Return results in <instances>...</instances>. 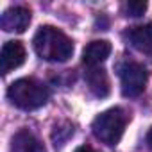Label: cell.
<instances>
[{
  "label": "cell",
  "instance_id": "6da1fadb",
  "mask_svg": "<svg viewBox=\"0 0 152 152\" xmlns=\"http://www.w3.org/2000/svg\"><path fill=\"white\" fill-rule=\"evenodd\" d=\"M34 50L36 54L48 63H64L73 54L72 39L59 29L52 25H43L38 29L34 36Z\"/></svg>",
  "mask_w": 152,
  "mask_h": 152
},
{
  "label": "cell",
  "instance_id": "7a4b0ae2",
  "mask_svg": "<svg viewBox=\"0 0 152 152\" xmlns=\"http://www.w3.org/2000/svg\"><path fill=\"white\" fill-rule=\"evenodd\" d=\"M7 99L13 106L23 111H34L47 104L48 100V90L43 83L32 77H23L15 81L7 88Z\"/></svg>",
  "mask_w": 152,
  "mask_h": 152
},
{
  "label": "cell",
  "instance_id": "3957f363",
  "mask_svg": "<svg viewBox=\"0 0 152 152\" xmlns=\"http://www.w3.org/2000/svg\"><path fill=\"white\" fill-rule=\"evenodd\" d=\"M125 125H127V115L124 113V109L111 107V109L100 113L93 120L91 129H93V134H95L97 140L113 147L122 140Z\"/></svg>",
  "mask_w": 152,
  "mask_h": 152
},
{
  "label": "cell",
  "instance_id": "277c9868",
  "mask_svg": "<svg viewBox=\"0 0 152 152\" xmlns=\"http://www.w3.org/2000/svg\"><path fill=\"white\" fill-rule=\"evenodd\" d=\"M118 75H120L124 97L134 99V97H140L143 93V90L147 86V77H148L143 64H140L136 61H125L118 68Z\"/></svg>",
  "mask_w": 152,
  "mask_h": 152
},
{
  "label": "cell",
  "instance_id": "5b68a950",
  "mask_svg": "<svg viewBox=\"0 0 152 152\" xmlns=\"http://www.w3.org/2000/svg\"><path fill=\"white\" fill-rule=\"evenodd\" d=\"M31 23V11L23 6H13L0 16V27L6 32H25Z\"/></svg>",
  "mask_w": 152,
  "mask_h": 152
},
{
  "label": "cell",
  "instance_id": "8992f818",
  "mask_svg": "<svg viewBox=\"0 0 152 152\" xmlns=\"http://www.w3.org/2000/svg\"><path fill=\"white\" fill-rule=\"evenodd\" d=\"M25 47L20 43V41H7L4 43L2 50H0V72L4 75L16 70L18 66L23 64L25 61Z\"/></svg>",
  "mask_w": 152,
  "mask_h": 152
},
{
  "label": "cell",
  "instance_id": "52a82bcc",
  "mask_svg": "<svg viewBox=\"0 0 152 152\" xmlns=\"http://www.w3.org/2000/svg\"><path fill=\"white\" fill-rule=\"evenodd\" d=\"M111 54V43L106 39H95L86 45L83 52V63L88 68H99Z\"/></svg>",
  "mask_w": 152,
  "mask_h": 152
},
{
  "label": "cell",
  "instance_id": "ba28073f",
  "mask_svg": "<svg viewBox=\"0 0 152 152\" xmlns=\"http://www.w3.org/2000/svg\"><path fill=\"white\" fill-rule=\"evenodd\" d=\"M129 41L141 54L152 56V22H148L145 25L132 27L129 31Z\"/></svg>",
  "mask_w": 152,
  "mask_h": 152
},
{
  "label": "cell",
  "instance_id": "9c48e42d",
  "mask_svg": "<svg viewBox=\"0 0 152 152\" xmlns=\"http://www.w3.org/2000/svg\"><path fill=\"white\" fill-rule=\"evenodd\" d=\"M86 83H88V88L90 91L99 97V99H104L109 95V77H107V73L106 70L102 68H90L86 72Z\"/></svg>",
  "mask_w": 152,
  "mask_h": 152
},
{
  "label": "cell",
  "instance_id": "30bf717a",
  "mask_svg": "<svg viewBox=\"0 0 152 152\" xmlns=\"http://www.w3.org/2000/svg\"><path fill=\"white\" fill-rule=\"evenodd\" d=\"M11 152H45V147L32 132L23 129L13 136Z\"/></svg>",
  "mask_w": 152,
  "mask_h": 152
},
{
  "label": "cell",
  "instance_id": "8fae6325",
  "mask_svg": "<svg viewBox=\"0 0 152 152\" xmlns=\"http://www.w3.org/2000/svg\"><path fill=\"white\" fill-rule=\"evenodd\" d=\"M72 134H73V127H72L70 124L56 125V127H54V132H52V140H54V143H56V147H57V145H63Z\"/></svg>",
  "mask_w": 152,
  "mask_h": 152
},
{
  "label": "cell",
  "instance_id": "7c38bea8",
  "mask_svg": "<svg viewBox=\"0 0 152 152\" xmlns=\"http://www.w3.org/2000/svg\"><path fill=\"white\" fill-rule=\"evenodd\" d=\"M124 11L127 16H132V18H140L143 16V13L147 11V2H141V0H132V2H127L124 6Z\"/></svg>",
  "mask_w": 152,
  "mask_h": 152
},
{
  "label": "cell",
  "instance_id": "4fadbf2b",
  "mask_svg": "<svg viewBox=\"0 0 152 152\" xmlns=\"http://www.w3.org/2000/svg\"><path fill=\"white\" fill-rule=\"evenodd\" d=\"M75 152H97L95 148H91V147H88V145H83V147H79Z\"/></svg>",
  "mask_w": 152,
  "mask_h": 152
},
{
  "label": "cell",
  "instance_id": "5bb4252c",
  "mask_svg": "<svg viewBox=\"0 0 152 152\" xmlns=\"http://www.w3.org/2000/svg\"><path fill=\"white\" fill-rule=\"evenodd\" d=\"M147 145L152 148V127H150V131L147 132Z\"/></svg>",
  "mask_w": 152,
  "mask_h": 152
}]
</instances>
